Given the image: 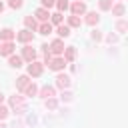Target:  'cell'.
Wrapping results in <instances>:
<instances>
[{
	"instance_id": "277c9868",
	"label": "cell",
	"mask_w": 128,
	"mask_h": 128,
	"mask_svg": "<svg viewBox=\"0 0 128 128\" xmlns=\"http://www.w3.org/2000/svg\"><path fill=\"white\" fill-rule=\"evenodd\" d=\"M22 58L28 60V62H34V58H36V50L30 48V46H24V50H22Z\"/></svg>"
},
{
	"instance_id": "ffe728a7",
	"label": "cell",
	"mask_w": 128,
	"mask_h": 128,
	"mask_svg": "<svg viewBox=\"0 0 128 128\" xmlns=\"http://www.w3.org/2000/svg\"><path fill=\"white\" fill-rule=\"evenodd\" d=\"M50 18H52V24H62V14H60V12L50 14Z\"/></svg>"
},
{
	"instance_id": "52a82bcc",
	"label": "cell",
	"mask_w": 128,
	"mask_h": 128,
	"mask_svg": "<svg viewBox=\"0 0 128 128\" xmlns=\"http://www.w3.org/2000/svg\"><path fill=\"white\" fill-rule=\"evenodd\" d=\"M12 52H14V44H12V42H4V44L0 46V54H4V56H12Z\"/></svg>"
},
{
	"instance_id": "5b68a950",
	"label": "cell",
	"mask_w": 128,
	"mask_h": 128,
	"mask_svg": "<svg viewBox=\"0 0 128 128\" xmlns=\"http://www.w3.org/2000/svg\"><path fill=\"white\" fill-rule=\"evenodd\" d=\"M28 74H30V76H40V74H42V64H40V62H30Z\"/></svg>"
},
{
	"instance_id": "9a60e30c",
	"label": "cell",
	"mask_w": 128,
	"mask_h": 128,
	"mask_svg": "<svg viewBox=\"0 0 128 128\" xmlns=\"http://www.w3.org/2000/svg\"><path fill=\"white\" fill-rule=\"evenodd\" d=\"M16 86H18L20 90H24V88L28 86V76H20V78L16 80Z\"/></svg>"
},
{
	"instance_id": "5bb4252c",
	"label": "cell",
	"mask_w": 128,
	"mask_h": 128,
	"mask_svg": "<svg viewBox=\"0 0 128 128\" xmlns=\"http://www.w3.org/2000/svg\"><path fill=\"white\" fill-rule=\"evenodd\" d=\"M10 104H12L14 108H18V110H22V108H24V104H22V98H18V96H12V98H10Z\"/></svg>"
},
{
	"instance_id": "f1b7e54d",
	"label": "cell",
	"mask_w": 128,
	"mask_h": 128,
	"mask_svg": "<svg viewBox=\"0 0 128 128\" xmlns=\"http://www.w3.org/2000/svg\"><path fill=\"white\" fill-rule=\"evenodd\" d=\"M46 104H48V108H56V100H54V98H48Z\"/></svg>"
},
{
	"instance_id": "4fadbf2b",
	"label": "cell",
	"mask_w": 128,
	"mask_h": 128,
	"mask_svg": "<svg viewBox=\"0 0 128 128\" xmlns=\"http://www.w3.org/2000/svg\"><path fill=\"white\" fill-rule=\"evenodd\" d=\"M58 36H62V38L70 36V28H68V26H64V24H58Z\"/></svg>"
},
{
	"instance_id": "ac0fdd59",
	"label": "cell",
	"mask_w": 128,
	"mask_h": 128,
	"mask_svg": "<svg viewBox=\"0 0 128 128\" xmlns=\"http://www.w3.org/2000/svg\"><path fill=\"white\" fill-rule=\"evenodd\" d=\"M86 22H88V24H96V22H98V14H96V12L86 14Z\"/></svg>"
},
{
	"instance_id": "ba28073f",
	"label": "cell",
	"mask_w": 128,
	"mask_h": 128,
	"mask_svg": "<svg viewBox=\"0 0 128 128\" xmlns=\"http://www.w3.org/2000/svg\"><path fill=\"white\" fill-rule=\"evenodd\" d=\"M36 18H38L40 22H48L50 14H48V10H46V8H38V10H36Z\"/></svg>"
},
{
	"instance_id": "7a4b0ae2",
	"label": "cell",
	"mask_w": 128,
	"mask_h": 128,
	"mask_svg": "<svg viewBox=\"0 0 128 128\" xmlns=\"http://www.w3.org/2000/svg\"><path fill=\"white\" fill-rule=\"evenodd\" d=\"M48 50H50V54H62V52H64V42H62V40H54V42L48 46Z\"/></svg>"
},
{
	"instance_id": "e0dca14e",
	"label": "cell",
	"mask_w": 128,
	"mask_h": 128,
	"mask_svg": "<svg viewBox=\"0 0 128 128\" xmlns=\"http://www.w3.org/2000/svg\"><path fill=\"white\" fill-rule=\"evenodd\" d=\"M10 66L20 68V66H22V58H20V56H10Z\"/></svg>"
},
{
	"instance_id": "4316f807",
	"label": "cell",
	"mask_w": 128,
	"mask_h": 128,
	"mask_svg": "<svg viewBox=\"0 0 128 128\" xmlns=\"http://www.w3.org/2000/svg\"><path fill=\"white\" fill-rule=\"evenodd\" d=\"M10 6L12 8H22V0H10Z\"/></svg>"
},
{
	"instance_id": "d6986e66",
	"label": "cell",
	"mask_w": 128,
	"mask_h": 128,
	"mask_svg": "<svg viewBox=\"0 0 128 128\" xmlns=\"http://www.w3.org/2000/svg\"><path fill=\"white\" fill-rule=\"evenodd\" d=\"M36 90H38V88H36V84H28V86L24 88V92H26L28 96H34V94H36Z\"/></svg>"
},
{
	"instance_id": "83f0119b",
	"label": "cell",
	"mask_w": 128,
	"mask_h": 128,
	"mask_svg": "<svg viewBox=\"0 0 128 128\" xmlns=\"http://www.w3.org/2000/svg\"><path fill=\"white\" fill-rule=\"evenodd\" d=\"M8 116V108L6 106H0V118H6Z\"/></svg>"
},
{
	"instance_id": "7402d4cb",
	"label": "cell",
	"mask_w": 128,
	"mask_h": 128,
	"mask_svg": "<svg viewBox=\"0 0 128 128\" xmlns=\"http://www.w3.org/2000/svg\"><path fill=\"white\" fill-rule=\"evenodd\" d=\"M74 56H76V50L74 48H66V60L70 62V60H74Z\"/></svg>"
},
{
	"instance_id": "603a6c76",
	"label": "cell",
	"mask_w": 128,
	"mask_h": 128,
	"mask_svg": "<svg viewBox=\"0 0 128 128\" xmlns=\"http://www.w3.org/2000/svg\"><path fill=\"white\" fill-rule=\"evenodd\" d=\"M100 8L102 10H110L112 8V0H100Z\"/></svg>"
},
{
	"instance_id": "484cf974",
	"label": "cell",
	"mask_w": 128,
	"mask_h": 128,
	"mask_svg": "<svg viewBox=\"0 0 128 128\" xmlns=\"http://www.w3.org/2000/svg\"><path fill=\"white\" fill-rule=\"evenodd\" d=\"M56 4V0H42V8H52Z\"/></svg>"
},
{
	"instance_id": "2e32d148",
	"label": "cell",
	"mask_w": 128,
	"mask_h": 128,
	"mask_svg": "<svg viewBox=\"0 0 128 128\" xmlns=\"http://www.w3.org/2000/svg\"><path fill=\"white\" fill-rule=\"evenodd\" d=\"M40 94H42L44 98H52V96H54V88H52V86H44Z\"/></svg>"
},
{
	"instance_id": "6da1fadb",
	"label": "cell",
	"mask_w": 128,
	"mask_h": 128,
	"mask_svg": "<svg viewBox=\"0 0 128 128\" xmlns=\"http://www.w3.org/2000/svg\"><path fill=\"white\" fill-rule=\"evenodd\" d=\"M46 64H48L50 70H62V68L66 66V60H64V58H54V60H48Z\"/></svg>"
},
{
	"instance_id": "44dd1931",
	"label": "cell",
	"mask_w": 128,
	"mask_h": 128,
	"mask_svg": "<svg viewBox=\"0 0 128 128\" xmlns=\"http://www.w3.org/2000/svg\"><path fill=\"white\" fill-rule=\"evenodd\" d=\"M68 24H70V26H80L82 20H80L78 16H70V18H68Z\"/></svg>"
},
{
	"instance_id": "3957f363",
	"label": "cell",
	"mask_w": 128,
	"mask_h": 128,
	"mask_svg": "<svg viewBox=\"0 0 128 128\" xmlns=\"http://www.w3.org/2000/svg\"><path fill=\"white\" fill-rule=\"evenodd\" d=\"M84 12H86V4H84V2L78 0V2L72 4V16H80V14H84Z\"/></svg>"
},
{
	"instance_id": "8992f818",
	"label": "cell",
	"mask_w": 128,
	"mask_h": 128,
	"mask_svg": "<svg viewBox=\"0 0 128 128\" xmlns=\"http://www.w3.org/2000/svg\"><path fill=\"white\" fill-rule=\"evenodd\" d=\"M20 42H30L32 38H34V34H32V30H22V32H18V36H16Z\"/></svg>"
},
{
	"instance_id": "d4e9b609",
	"label": "cell",
	"mask_w": 128,
	"mask_h": 128,
	"mask_svg": "<svg viewBox=\"0 0 128 128\" xmlns=\"http://www.w3.org/2000/svg\"><path fill=\"white\" fill-rule=\"evenodd\" d=\"M56 6H58V10L62 12V10H66V8H68V0H58V2H56Z\"/></svg>"
},
{
	"instance_id": "f546056e",
	"label": "cell",
	"mask_w": 128,
	"mask_h": 128,
	"mask_svg": "<svg viewBox=\"0 0 128 128\" xmlns=\"http://www.w3.org/2000/svg\"><path fill=\"white\" fill-rule=\"evenodd\" d=\"M116 28H118L120 32H124V30H126V22H118V26H116Z\"/></svg>"
},
{
	"instance_id": "4dcf8cb0",
	"label": "cell",
	"mask_w": 128,
	"mask_h": 128,
	"mask_svg": "<svg viewBox=\"0 0 128 128\" xmlns=\"http://www.w3.org/2000/svg\"><path fill=\"white\" fill-rule=\"evenodd\" d=\"M2 100H4V94H2V92H0V104H2Z\"/></svg>"
},
{
	"instance_id": "cb8c5ba5",
	"label": "cell",
	"mask_w": 128,
	"mask_h": 128,
	"mask_svg": "<svg viewBox=\"0 0 128 128\" xmlns=\"http://www.w3.org/2000/svg\"><path fill=\"white\" fill-rule=\"evenodd\" d=\"M112 12H114L116 16H122V14H124V6H122V4H118V6H114V8H112Z\"/></svg>"
},
{
	"instance_id": "8fae6325",
	"label": "cell",
	"mask_w": 128,
	"mask_h": 128,
	"mask_svg": "<svg viewBox=\"0 0 128 128\" xmlns=\"http://www.w3.org/2000/svg\"><path fill=\"white\" fill-rule=\"evenodd\" d=\"M24 24H26V30H34V28L38 26V24H36V20H34L32 16H26V18H24Z\"/></svg>"
},
{
	"instance_id": "9c48e42d",
	"label": "cell",
	"mask_w": 128,
	"mask_h": 128,
	"mask_svg": "<svg viewBox=\"0 0 128 128\" xmlns=\"http://www.w3.org/2000/svg\"><path fill=\"white\" fill-rule=\"evenodd\" d=\"M56 84H58L60 88H66V86H70V78H68L66 74H58V78H56Z\"/></svg>"
},
{
	"instance_id": "30bf717a",
	"label": "cell",
	"mask_w": 128,
	"mask_h": 128,
	"mask_svg": "<svg viewBox=\"0 0 128 128\" xmlns=\"http://www.w3.org/2000/svg\"><path fill=\"white\" fill-rule=\"evenodd\" d=\"M0 38H2V40H6V42H10V40L14 38V32H12L10 28H4V30L0 32Z\"/></svg>"
},
{
	"instance_id": "1f68e13d",
	"label": "cell",
	"mask_w": 128,
	"mask_h": 128,
	"mask_svg": "<svg viewBox=\"0 0 128 128\" xmlns=\"http://www.w3.org/2000/svg\"><path fill=\"white\" fill-rule=\"evenodd\" d=\"M2 10H4V4H2V2H0V12H2Z\"/></svg>"
},
{
	"instance_id": "7c38bea8",
	"label": "cell",
	"mask_w": 128,
	"mask_h": 128,
	"mask_svg": "<svg viewBox=\"0 0 128 128\" xmlns=\"http://www.w3.org/2000/svg\"><path fill=\"white\" fill-rule=\"evenodd\" d=\"M50 32H52V24H50V22H42V24H40V34L48 36Z\"/></svg>"
}]
</instances>
